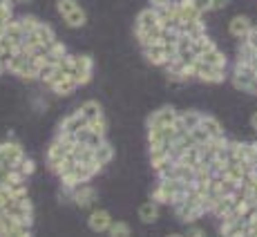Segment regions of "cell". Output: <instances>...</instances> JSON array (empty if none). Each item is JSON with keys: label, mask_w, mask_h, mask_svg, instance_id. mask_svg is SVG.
Instances as JSON below:
<instances>
[{"label": "cell", "mask_w": 257, "mask_h": 237, "mask_svg": "<svg viewBox=\"0 0 257 237\" xmlns=\"http://www.w3.org/2000/svg\"><path fill=\"white\" fill-rule=\"evenodd\" d=\"M56 12L61 14L65 25L72 29H81V27H85V23H87L85 9L81 7L78 0H56Z\"/></svg>", "instance_id": "6da1fadb"}, {"label": "cell", "mask_w": 257, "mask_h": 237, "mask_svg": "<svg viewBox=\"0 0 257 237\" xmlns=\"http://www.w3.org/2000/svg\"><path fill=\"white\" fill-rule=\"evenodd\" d=\"M143 54H146V58L152 65L164 67L172 56H177V49L175 45H166V43H152V45L143 47Z\"/></svg>", "instance_id": "7a4b0ae2"}, {"label": "cell", "mask_w": 257, "mask_h": 237, "mask_svg": "<svg viewBox=\"0 0 257 237\" xmlns=\"http://www.w3.org/2000/svg\"><path fill=\"white\" fill-rule=\"evenodd\" d=\"M25 159V150L21 143L16 141H5L0 143V166L5 168H18V164Z\"/></svg>", "instance_id": "3957f363"}, {"label": "cell", "mask_w": 257, "mask_h": 237, "mask_svg": "<svg viewBox=\"0 0 257 237\" xmlns=\"http://www.w3.org/2000/svg\"><path fill=\"white\" fill-rule=\"evenodd\" d=\"M74 61V72H72V78L76 81V85H87V83L92 81V72H94V61L92 56H85V54H81V56H72Z\"/></svg>", "instance_id": "277c9868"}, {"label": "cell", "mask_w": 257, "mask_h": 237, "mask_svg": "<svg viewBox=\"0 0 257 237\" xmlns=\"http://www.w3.org/2000/svg\"><path fill=\"white\" fill-rule=\"evenodd\" d=\"M5 213H7L9 217H14L16 221H21V224H27V226L34 224V208H32L29 197H25V199H16L7 210H5Z\"/></svg>", "instance_id": "5b68a950"}, {"label": "cell", "mask_w": 257, "mask_h": 237, "mask_svg": "<svg viewBox=\"0 0 257 237\" xmlns=\"http://www.w3.org/2000/svg\"><path fill=\"white\" fill-rule=\"evenodd\" d=\"M175 213L181 224H195V221H199L201 217L206 215V210L201 208V206L190 204V201L184 199V201H179V204H175Z\"/></svg>", "instance_id": "8992f818"}, {"label": "cell", "mask_w": 257, "mask_h": 237, "mask_svg": "<svg viewBox=\"0 0 257 237\" xmlns=\"http://www.w3.org/2000/svg\"><path fill=\"white\" fill-rule=\"evenodd\" d=\"M195 74L199 81L204 83H212V85H217V83H224L226 74L221 67H212V65H206L204 61H199V58H195Z\"/></svg>", "instance_id": "52a82bcc"}, {"label": "cell", "mask_w": 257, "mask_h": 237, "mask_svg": "<svg viewBox=\"0 0 257 237\" xmlns=\"http://www.w3.org/2000/svg\"><path fill=\"white\" fill-rule=\"evenodd\" d=\"M87 126V118L81 114V112H72L70 116H65L61 121V126H58V132H56V137H65V139H72V135L76 130H81V128H85ZM74 141V139H72Z\"/></svg>", "instance_id": "ba28073f"}, {"label": "cell", "mask_w": 257, "mask_h": 237, "mask_svg": "<svg viewBox=\"0 0 257 237\" xmlns=\"http://www.w3.org/2000/svg\"><path fill=\"white\" fill-rule=\"evenodd\" d=\"M70 199L78 208H90L94 201H96V190L92 186H87V181H85V184H78L70 190Z\"/></svg>", "instance_id": "9c48e42d"}, {"label": "cell", "mask_w": 257, "mask_h": 237, "mask_svg": "<svg viewBox=\"0 0 257 237\" xmlns=\"http://www.w3.org/2000/svg\"><path fill=\"white\" fill-rule=\"evenodd\" d=\"M255 76H257V72H255L246 61H237V63H235V70H233V85L237 87V90H246V87H248V83L253 81Z\"/></svg>", "instance_id": "30bf717a"}, {"label": "cell", "mask_w": 257, "mask_h": 237, "mask_svg": "<svg viewBox=\"0 0 257 237\" xmlns=\"http://www.w3.org/2000/svg\"><path fill=\"white\" fill-rule=\"evenodd\" d=\"M157 14H159V25L164 29H170V27H179V3H166L164 7L157 9Z\"/></svg>", "instance_id": "8fae6325"}, {"label": "cell", "mask_w": 257, "mask_h": 237, "mask_svg": "<svg viewBox=\"0 0 257 237\" xmlns=\"http://www.w3.org/2000/svg\"><path fill=\"white\" fill-rule=\"evenodd\" d=\"M72 146H74L72 139H65V137H56V139L49 143V148H47V164H54V161H58V159H63V157H67V155H70V150H72Z\"/></svg>", "instance_id": "7c38bea8"}, {"label": "cell", "mask_w": 257, "mask_h": 237, "mask_svg": "<svg viewBox=\"0 0 257 237\" xmlns=\"http://www.w3.org/2000/svg\"><path fill=\"white\" fill-rule=\"evenodd\" d=\"M177 114H179V112H177L175 107H170V105L159 107V110H155L150 116H148V128H164V126H170V123L177 118Z\"/></svg>", "instance_id": "4fadbf2b"}, {"label": "cell", "mask_w": 257, "mask_h": 237, "mask_svg": "<svg viewBox=\"0 0 257 237\" xmlns=\"http://www.w3.org/2000/svg\"><path fill=\"white\" fill-rule=\"evenodd\" d=\"M110 224H112V215L103 208L92 210V215L87 217V226H90V230H94V233H107Z\"/></svg>", "instance_id": "5bb4252c"}, {"label": "cell", "mask_w": 257, "mask_h": 237, "mask_svg": "<svg viewBox=\"0 0 257 237\" xmlns=\"http://www.w3.org/2000/svg\"><path fill=\"white\" fill-rule=\"evenodd\" d=\"M137 41H139L141 49L152 45V43H159L161 38V25H155V27H137Z\"/></svg>", "instance_id": "9a60e30c"}, {"label": "cell", "mask_w": 257, "mask_h": 237, "mask_svg": "<svg viewBox=\"0 0 257 237\" xmlns=\"http://www.w3.org/2000/svg\"><path fill=\"white\" fill-rule=\"evenodd\" d=\"M3 36H7L16 47H21V43L25 38V32H23L21 23H18V18H14V16L9 18L7 25H5V29H3Z\"/></svg>", "instance_id": "2e32d148"}, {"label": "cell", "mask_w": 257, "mask_h": 237, "mask_svg": "<svg viewBox=\"0 0 257 237\" xmlns=\"http://www.w3.org/2000/svg\"><path fill=\"white\" fill-rule=\"evenodd\" d=\"M250 27H253V23H250L248 16H235L228 25V32H230V36H235V38H244Z\"/></svg>", "instance_id": "e0dca14e"}, {"label": "cell", "mask_w": 257, "mask_h": 237, "mask_svg": "<svg viewBox=\"0 0 257 237\" xmlns=\"http://www.w3.org/2000/svg\"><path fill=\"white\" fill-rule=\"evenodd\" d=\"M199 58V61H204L206 65H212V67H221V70H226V56L224 54L219 52V49H217V45L212 47V49H208V52H204L201 54V56H197Z\"/></svg>", "instance_id": "ac0fdd59"}, {"label": "cell", "mask_w": 257, "mask_h": 237, "mask_svg": "<svg viewBox=\"0 0 257 237\" xmlns=\"http://www.w3.org/2000/svg\"><path fill=\"white\" fill-rule=\"evenodd\" d=\"M177 164H184V166H190L195 168L197 164L201 161V152H199V146H192V148H186L184 152H179V155L175 157Z\"/></svg>", "instance_id": "d6986e66"}, {"label": "cell", "mask_w": 257, "mask_h": 237, "mask_svg": "<svg viewBox=\"0 0 257 237\" xmlns=\"http://www.w3.org/2000/svg\"><path fill=\"white\" fill-rule=\"evenodd\" d=\"M139 219L143 224H155L159 219V204L157 201H146L139 208Z\"/></svg>", "instance_id": "ffe728a7"}, {"label": "cell", "mask_w": 257, "mask_h": 237, "mask_svg": "<svg viewBox=\"0 0 257 237\" xmlns=\"http://www.w3.org/2000/svg\"><path fill=\"white\" fill-rule=\"evenodd\" d=\"M179 32L181 34H186V36H190V38H199V36H204L206 34V25L204 21H190V23H181L179 25Z\"/></svg>", "instance_id": "44dd1931"}, {"label": "cell", "mask_w": 257, "mask_h": 237, "mask_svg": "<svg viewBox=\"0 0 257 237\" xmlns=\"http://www.w3.org/2000/svg\"><path fill=\"white\" fill-rule=\"evenodd\" d=\"M52 87V92L54 94H58V96H70V94H74L76 92V81H74L72 76H65L63 81H58V83H54V85H49Z\"/></svg>", "instance_id": "7402d4cb"}, {"label": "cell", "mask_w": 257, "mask_h": 237, "mask_svg": "<svg viewBox=\"0 0 257 237\" xmlns=\"http://www.w3.org/2000/svg\"><path fill=\"white\" fill-rule=\"evenodd\" d=\"M94 159L98 161L101 166H105V164H110L112 159H114V148L110 146L107 141H103V143H98L96 148H94Z\"/></svg>", "instance_id": "603a6c76"}, {"label": "cell", "mask_w": 257, "mask_h": 237, "mask_svg": "<svg viewBox=\"0 0 257 237\" xmlns=\"http://www.w3.org/2000/svg\"><path fill=\"white\" fill-rule=\"evenodd\" d=\"M155 25H159V14H157L155 7H148L139 12V16H137V27H155Z\"/></svg>", "instance_id": "cb8c5ba5"}, {"label": "cell", "mask_w": 257, "mask_h": 237, "mask_svg": "<svg viewBox=\"0 0 257 237\" xmlns=\"http://www.w3.org/2000/svg\"><path fill=\"white\" fill-rule=\"evenodd\" d=\"M199 126L204 128L206 132H208V137H219V135H224V128H221V123L217 121L215 116H210V114H201Z\"/></svg>", "instance_id": "d4e9b609"}, {"label": "cell", "mask_w": 257, "mask_h": 237, "mask_svg": "<svg viewBox=\"0 0 257 237\" xmlns=\"http://www.w3.org/2000/svg\"><path fill=\"white\" fill-rule=\"evenodd\" d=\"M212 47H215V43H212L206 34L199 36V38H192V54H195V56H201V54L208 52V49H212Z\"/></svg>", "instance_id": "484cf974"}, {"label": "cell", "mask_w": 257, "mask_h": 237, "mask_svg": "<svg viewBox=\"0 0 257 237\" xmlns=\"http://www.w3.org/2000/svg\"><path fill=\"white\" fill-rule=\"evenodd\" d=\"M78 112H81L85 118H92V116H96V114H103V110H101V103L98 101H94V98H90V101H85V103H81V107H78Z\"/></svg>", "instance_id": "4316f807"}, {"label": "cell", "mask_w": 257, "mask_h": 237, "mask_svg": "<svg viewBox=\"0 0 257 237\" xmlns=\"http://www.w3.org/2000/svg\"><path fill=\"white\" fill-rule=\"evenodd\" d=\"M87 128H90L92 132H96V135H101V137L107 135V121H105V116L103 114H96V116L87 118Z\"/></svg>", "instance_id": "83f0119b"}, {"label": "cell", "mask_w": 257, "mask_h": 237, "mask_svg": "<svg viewBox=\"0 0 257 237\" xmlns=\"http://www.w3.org/2000/svg\"><path fill=\"white\" fill-rule=\"evenodd\" d=\"M179 118H181V123H184L186 130H192V128L199 126V121H201V112H197V110H188V112H181Z\"/></svg>", "instance_id": "f1b7e54d"}, {"label": "cell", "mask_w": 257, "mask_h": 237, "mask_svg": "<svg viewBox=\"0 0 257 237\" xmlns=\"http://www.w3.org/2000/svg\"><path fill=\"white\" fill-rule=\"evenodd\" d=\"M107 233H110L112 237H127L132 235V228L127 221H112L110 228H107Z\"/></svg>", "instance_id": "f546056e"}, {"label": "cell", "mask_w": 257, "mask_h": 237, "mask_svg": "<svg viewBox=\"0 0 257 237\" xmlns=\"http://www.w3.org/2000/svg\"><path fill=\"white\" fill-rule=\"evenodd\" d=\"M14 16V3L12 0H0V21H9Z\"/></svg>", "instance_id": "4dcf8cb0"}, {"label": "cell", "mask_w": 257, "mask_h": 237, "mask_svg": "<svg viewBox=\"0 0 257 237\" xmlns=\"http://www.w3.org/2000/svg\"><path fill=\"white\" fill-rule=\"evenodd\" d=\"M18 23H21L23 32H25V34H29V32H32V29L36 27V25L41 23V21H38L36 16H23V18H18Z\"/></svg>", "instance_id": "1f68e13d"}, {"label": "cell", "mask_w": 257, "mask_h": 237, "mask_svg": "<svg viewBox=\"0 0 257 237\" xmlns=\"http://www.w3.org/2000/svg\"><path fill=\"white\" fill-rule=\"evenodd\" d=\"M18 170H21V172H23V175H25V177H29V175H32V172H34V170H36V164H34V161H32V159H29V157H27V155H25V159L21 161V164H18Z\"/></svg>", "instance_id": "d6a6232c"}, {"label": "cell", "mask_w": 257, "mask_h": 237, "mask_svg": "<svg viewBox=\"0 0 257 237\" xmlns=\"http://www.w3.org/2000/svg\"><path fill=\"white\" fill-rule=\"evenodd\" d=\"M241 41H244L250 49H255V52H257V27H250V29H248V34H246V36L241 38Z\"/></svg>", "instance_id": "836d02e7"}, {"label": "cell", "mask_w": 257, "mask_h": 237, "mask_svg": "<svg viewBox=\"0 0 257 237\" xmlns=\"http://www.w3.org/2000/svg\"><path fill=\"white\" fill-rule=\"evenodd\" d=\"M192 137H195V141H197V146H201V143H204L206 139H208V132L204 130V128L201 126H197V128H192Z\"/></svg>", "instance_id": "e575fe53"}, {"label": "cell", "mask_w": 257, "mask_h": 237, "mask_svg": "<svg viewBox=\"0 0 257 237\" xmlns=\"http://www.w3.org/2000/svg\"><path fill=\"white\" fill-rule=\"evenodd\" d=\"M195 7L199 9L201 14H206V12H210L212 9V0H195Z\"/></svg>", "instance_id": "d590c367"}, {"label": "cell", "mask_w": 257, "mask_h": 237, "mask_svg": "<svg viewBox=\"0 0 257 237\" xmlns=\"http://www.w3.org/2000/svg\"><path fill=\"white\" fill-rule=\"evenodd\" d=\"M188 235H192V237H201V235H206V230H204V228H199V226H188Z\"/></svg>", "instance_id": "8d00e7d4"}, {"label": "cell", "mask_w": 257, "mask_h": 237, "mask_svg": "<svg viewBox=\"0 0 257 237\" xmlns=\"http://www.w3.org/2000/svg\"><path fill=\"white\" fill-rule=\"evenodd\" d=\"M150 3V7H155V9H159V7H164L166 3H170V0H148Z\"/></svg>", "instance_id": "74e56055"}, {"label": "cell", "mask_w": 257, "mask_h": 237, "mask_svg": "<svg viewBox=\"0 0 257 237\" xmlns=\"http://www.w3.org/2000/svg\"><path fill=\"white\" fill-rule=\"evenodd\" d=\"M228 5V0H212V9H224Z\"/></svg>", "instance_id": "f35d334b"}, {"label": "cell", "mask_w": 257, "mask_h": 237, "mask_svg": "<svg viewBox=\"0 0 257 237\" xmlns=\"http://www.w3.org/2000/svg\"><path fill=\"white\" fill-rule=\"evenodd\" d=\"M250 126H253V130H257V112L250 116Z\"/></svg>", "instance_id": "ab89813d"}, {"label": "cell", "mask_w": 257, "mask_h": 237, "mask_svg": "<svg viewBox=\"0 0 257 237\" xmlns=\"http://www.w3.org/2000/svg\"><path fill=\"white\" fill-rule=\"evenodd\" d=\"M16 3H21V5H27V3H34V0H16Z\"/></svg>", "instance_id": "60d3db41"}, {"label": "cell", "mask_w": 257, "mask_h": 237, "mask_svg": "<svg viewBox=\"0 0 257 237\" xmlns=\"http://www.w3.org/2000/svg\"><path fill=\"white\" fill-rule=\"evenodd\" d=\"M253 148H255V155H257V141H253Z\"/></svg>", "instance_id": "b9f144b4"}]
</instances>
